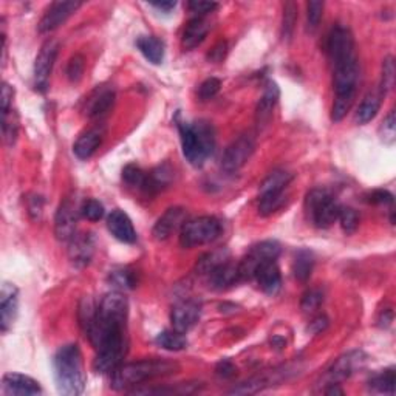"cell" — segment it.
<instances>
[{
  "instance_id": "11a10c76",
  "label": "cell",
  "mask_w": 396,
  "mask_h": 396,
  "mask_svg": "<svg viewBox=\"0 0 396 396\" xmlns=\"http://www.w3.org/2000/svg\"><path fill=\"white\" fill-rule=\"evenodd\" d=\"M150 5H152L154 8L160 10V11L171 12L175 8V6H177V2H152Z\"/></svg>"
},
{
  "instance_id": "8d00e7d4",
  "label": "cell",
  "mask_w": 396,
  "mask_h": 396,
  "mask_svg": "<svg viewBox=\"0 0 396 396\" xmlns=\"http://www.w3.org/2000/svg\"><path fill=\"white\" fill-rule=\"evenodd\" d=\"M2 132L3 140L8 146H12L17 140L19 134V116L14 110H8L2 113Z\"/></svg>"
},
{
  "instance_id": "277c9868",
  "label": "cell",
  "mask_w": 396,
  "mask_h": 396,
  "mask_svg": "<svg viewBox=\"0 0 396 396\" xmlns=\"http://www.w3.org/2000/svg\"><path fill=\"white\" fill-rule=\"evenodd\" d=\"M178 130L186 160L192 166L201 167L216 149V130L212 124L205 119L196 123H180Z\"/></svg>"
},
{
  "instance_id": "7c38bea8",
  "label": "cell",
  "mask_w": 396,
  "mask_h": 396,
  "mask_svg": "<svg viewBox=\"0 0 396 396\" xmlns=\"http://www.w3.org/2000/svg\"><path fill=\"white\" fill-rule=\"evenodd\" d=\"M81 6L83 2H73V0H67V2H54L48 6L45 14L41 19L37 30L39 33H50L59 28L62 23L67 22V19L73 16Z\"/></svg>"
},
{
  "instance_id": "e0dca14e",
  "label": "cell",
  "mask_w": 396,
  "mask_h": 396,
  "mask_svg": "<svg viewBox=\"0 0 396 396\" xmlns=\"http://www.w3.org/2000/svg\"><path fill=\"white\" fill-rule=\"evenodd\" d=\"M107 226H109L112 236L118 238L119 242L129 244L136 242V231L134 228V223H132V220L124 211L113 209L109 218H107Z\"/></svg>"
},
{
  "instance_id": "6da1fadb",
  "label": "cell",
  "mask_w": 396,
  "mask_h": 396,
  "mask_svg": "<svg viewBox=\"0 0 396 396\" xmlns=\"http://www.w3.org/2000/svg\"><path fill=\"white\" fill-rule=\"evenodd\" d=\"M127 299L123 293L112 291L101 300L84 330L98 351L93 362L98 373H113L123 364L127 353Z\"/></svg>"
},
{
  "instance_id": "f1b7e54d",
  "label": "cell",
  "mask_w": 396,
  "mask_h": 396,
  "mask_svg": "<svg viewBox=\"0 0 396 396\" xmlns=\"http://www.w3.org/2000/svg\"><path fill=\"white\" fill-rule=\"evenodd\" d=\"M229 260V251L226 248L213 249L211 253H206L205 256H201L197 262V273L201 275H209L213 269L218 268L220 265H223Z\"/></svg>"
},
{
  "instance_id": "60d3db41",
  "label": "cell",
  "mask_w": 396,
  "mask_h": 396,
  "mask_svg": "<svg viewBox=\"0 0 396 396\" xmlns=\"http://www.w3.org/2000/svg\"><path fill=\"white\" fill-rule=\"evenodd\" d=\"M395 61L392 56H388V58L384 59V64H382V78H381V87L379 90L384 93H388L395 85Z\"/></svg>"
},
{
  "instance_id": "f907efd6",
  "label": "cell",
  "mask_w": 396,
  "mask_h": 396,
  "mask_svg": "<svg viewBox=\"0 0 396 396\" xmlns=\"http://www.w3.org/2000/svg\"><path fill=\"white\" fill-rule=\"evenodd\" d=\"M226 53H228V43L225 41H220L218 43H216V47L211 50L209 54H207V59L212 62H222Z\"/></svg>"
},
{
  "instance_id": "ee69618b",
  "label": "cell",
  "mask_w": 396,
  "mask_h": 396,
  "mask_svg": "<svg viewBox=\"0 0 396 396\" xmlns=\"http://www.w3.org/2000/svg\"><path fill=\"white\" fill-rule=\"evenodd\" d=\"M85 68V61L81 54H74L67 65V76L72 83H78V81L83 78Z\"/></svg>"
},
{
  "instance_id": "9c48e42d",
  "label": "cell",
  "mask_w": 396,
  "mask_h": 396,
  "mask_svg": "<svg viewBox=\"0 0 396 396\" xmlns=\"http://www.w3.org/2000/svg\"><path fill=\"white\" fill-rule=\"evenodd\" d=\"M256 141L251 135H242L237 140L232 141L228 147H226L225 154L222 156V167L223 171L228 174L237 172L238 169H242L247 161L251 158V155L254 154Z\"/></svg>"
},
{
  "instance_id": "7402d4cb",
  "label": "cell",
  "mask_w": 396,
  "mask_h": 396,
  "mask_svg": "<svg viewBox=\"0 0 396 396\" xmlns=\"http://www.w3.org/2000/svg\"><path fill=\"white\" fill-rule=\"evenodd\" d=\"M113 104H115V92L107 87H101V89L98 87L87 101L85 115L89 118H101L112 110Z\"/></svg>"
},
{
  "instance_id": "4316f807",
  "label": "cell",
  "mask_w": 396,
  "mask_h": 396,
  "mask_svg": "<svg viewBox=\"0 0 396 396\" xmlns=\"http://www.w3.org/2000/svg\"><path fill=\"white\" fill-rule=\"evenodd\" d=\"M136 47L149 62L158 65L165 59V42L155 36H141L136 39Z\"/></svg>"
},
{
  "instance_id": "ffe728a7",
  "label": "cell",
  "mask_w": 396,
  "mask_h": 396,
  "mask_svg": "<svg viewBox=\"0 0 396 396\" xmlns=\"http://www.w3.org/2000/svg\"><path fill=\"white\" fill-rule=\"evenodd\" d=\"M279 98H280V90L278 84L269 81L265 87V92H263V96L260 98L256 109V123L260 129L265 127V125H268V123L271 121L273 110L274 107L278 105Z\"/></svg>"
},
{
  "instance_id": "bcb514c9",
  "label": "cell",
  "mask_w": 396,
  "mask_h": 396,
  "mask_svg": "<svg viewBox=\"0 0 396 396\" xmlns=\"http://www.w3.org/2000/svg\"><path fill=\"white\" fill-rule=\"evenodd\" d=\"M395 134H396V121H395V110H392L381 125V138L386 143L390 144L395 141Z\"/></svg>"
},
{
  "instance_id": "f35d334b",
  "label": "cell",
  "mask_w": 396,
  "mask_h": 396,
  "mask_svg": "<svg viewBox=\"0 0 396 396\" xmlns=\"http://www.w3.org/2000/svg\"><path fill=\"white\" fill-rule=\"evenodd\" d=\"M324 302V293L317 290V288H313V290H308L300 300V308L305 314H313L316 313L320 305Z\"/></svg>"
},
{
  "instance_id": "8fae6325",
  "label": "cell",
  "mask_w": 396,
  "mask_h": 396,
  "mask_svg": "<svg viewBox=\"0 0 396 396\" xmlns=\"http://www.w3.org/2000/svg\"><path fill=\"white\" fill-rule=\"evenodd\" d=\"M78 211L72 198H65L58 207L54 217V236L59 242H70L76 234Z\"/></svg>"
},
{
  "instance_id": "d590c367",
  "label": "cell",
  "mask_w": 396,
  "mask_h": 396,
  "mask_svg": "<svg viewBox=\"0 0 396 396\" xmlns=\"http://www.w3.org/2000/svg\"><path fill=\"white\" fill-rule=\"evenodd\" d=\"M395 382H396V376H395V370L388 368L381 372L379 375L373 376L370 379V387L373 388L375 392L378 393H384V395H393L395 393Z\"/></svg>"
},
{
  "instance_id": "ac0fdd59",
  "label": "cell",
  "mask_w": 396,
  "mask_h": 396,
  "mask_svg": "<svg viewBox=\"0 0 396 396\" xmlns=\"http://www.w3.org/2000/svg\"><path fill=\"white\" fill-rule=\"evenodd\" d=\"M186 223V211L183 207H171L165 212L158 222L154 226V237L156 240H166L175 231L181 229Z\"/></svg>"
},
{
  "instance_id": "83f0119b",
  "label": "cell",
  "mask_w": 396,
  "mask_h": 396,
  "mask_svg": "<svg viewBox=\"0 0 396 396\" xmlns=\"http://www.w3.org/2000/svg\"><path fill=\"white\" fill-rule=\"evenodd\" d=\"M209 31V25L203 17H194L187 22L183 33V47L186 50H192L198 47Z\"/></svg>"
},
{
  "instance_id": "9a60e30c",
  "label": "cell",
  "mask_w": 396,
  "mask_h": 396,
  "mask_svg": "<svg viewBox=\"0 0 396 396\" xmlns=\"http://www.w3.org/2000/svg\"><path fill=\"white\" fill-rule=\"evenodd\" d=\"M95 254V237L90 232L84 234H74L70 240V248H68V257L76 268H84L92 262V257Z\"/></svg>"
},
{
  "instance_id": "4fadbf2b",
  "label": "cell",
  "mask_w": 396,
  "mask_h": 396,
  "mask_svg": "<svg viewBox=\"0 0 396 396\" xmlns=\"http://www.w3.org/2000/svg\"><path fill=\"white\" fill-rule=\"evenodd\" d=\"M364 364H366V355L362 351H348V353L337 357L336 362L330 367L325 379L329 381V384H337L339 381L347 379L351 375H355L357 370H361Z\"/></svg>"
},
{
  "instance_id": "30bf717a",
  "label": "cell",
  "mask_w": 396,
  "mask_h": 396,
  "mask_svg": "<svg viewBox=\"0 0 396 396\" xmlns=\"http://www.w3.org/2000/svg\"><path fill=\"white\" fill-rule=\"evenodd\" d=\"M59 53V43L54 39H48L43 43L39 54L34 62V87L37 92H45L48 89L50 76H52L56 58Z\"/></svg>"
},
{
  "instance_id": "7bdbcfd3",
  "label": "cell",
  "mask_w": 396,
  "mask_h": 396,
  "mask_svg": "<svg viewBox=\"0 0 396 396\" xmlns=\"http://www.w3.org/2000/svg\"><path fill=\"white\" fill-rule=\"evenodd\" d=\"M81 213H83L87 220H90V222H98V220L104 217V206L101 205L98 200L90 198L81 207Z\"/></svg>"
},
{
  "instance_id": "4dcf8cb0",
  "label": "cell",
  "mask_w": 396,
  "mask_h": 396,
  "mask_svg": "<svg viewBox=\"0 0 396 396\" xmlns=\"http://www.w3.org/2000/svg\"><path fill=\"white\" fill-rule=\"evenodd\" d=\"M293 175L286 171H282V169H278V171H273L268 177L263 180V183L260 185V194L263 192H280L285 191L288 185L291 183Z\"/></svg>"
},
{
  "instance_id": "d6a6232c",
  "label": "cell",
  "mask_w": 396,
  "mask_h": 396,
  "mask_svg": "<svg viewBox=\"0 0 396 396\" xmlns=\"http://www.w3.org/2000/svg\"><path fill=\"white\" fill-rule=\"evenodd\" d=\"M286 200L285 191L280 192H263L260 194V203H259V212L260 216H271L275 211H279L284 206Z\"/></svg>"
},
{
  "instance_id": "c3c4849f",
  "label": "cell",
  "mask_w": 396,
  "mask_h": 396,
  "mask_svg": "<svg viewBox=\"0 0 396 396\" xmlns=\"http://www.w3.org/2000/svg\"><path fill=\"white\" fill-rule=\"evenodd\" d=\"M368 201L373 205H392L393 203V196L388 191H373L368 196Z\"/></svg>"
},
{
  "instance_id": "3957f363",
  "label": "cell",
  "mask_w": 396,
  "mask_h": 396,
  "mask_svg": "<svg viewBox=\"0 0 396 396\" xmlns=\"http://www.w3.org/2000/svg\"><path fill=\"white\" fill-rule=\"evenodd\" d=\"M180 367L177 362L169 359H143L136 362L121 364L112 375L113 390H130V387L141 386L143 382L172 375Z\"/></svg>"
},
{
  "instance_id": "f5cc1de1",
  "label": "cell",
  "mask_w": 396,
  "mask_h": 396,
  "mask_svg": "<svg viewBox=\"0 0 396 396\" xmlns=\"http://www.w3.org/2000/svg\"><path fill=\"white\" fill-rule=\"evenodd\" d=\"M326 326H329V319L325 316H317L316 319H313L310 325H308V331L314 333V335H317V333L324 331Z\"/></svg>"
},
{
  "instance_id": "d4e9b609",
  "label": "cell",
  "mask_w": 396,
  "mask_h": 396,
  "mask_svg": "<svg viewBox=\"0 0 396 396\" xmlns=\"http://www.w3.org/2000/svg\"><path fill=\"white\" fill-rule=\"evenodd\" d=\"M101 143H103V130L99 127L92 129L78 138V141L73 146V152L79 160H89L96 152Z\"/></svg>"
},
{
  "instance_id": "484cf974",
  "label": "cell",
  "mask_w": 396,
  "mask_h": 396,
  "mask_svg": "<svg viewBox=\"0 0 396 396\" xmlns=\"http://www.w3.org/2000/svg\"><path fill=\"white\" fill-rule=\"evenodd\" d=\"M386 95L382 93L379 89L378 90H373V92H368L366 96H364L362 103L359 105V109L356 112V123L357 124H367L372 121V119L378 115V112L381 109V104H382V98Z\"/></svg>"
},
{
  "instance_id": "9f6ffc18",
  "label": "cell",
  "mask_w": 396,
  "mask_h": 396,
  "mask_svg": "<svg viewBox=\"0 0 396 396\" xmlns=\"http://www.w3.org/2000/svg\"><path fill=\"white\" fill-rule=\"evenodd\" d=\"M392 320H393V313H392V310L388 311V316H386V310L381 313V317H379V326H382V329H384V326H388L392 324Z\"/></svg>"
},
{
  "instance_id": "e575fe53",
  "label": "cell",
  "mask_w": 396,
  "mask_h": 396,
  "mask_svg": "<svg viewBox=\"0 0 396 396\" xmlns=\"http://www.w3.org/2000/svg\"><path fill=\"white\" fill-rule=\"evenodd\" d=\"M110 284L118 290H134L138 284L136 274L129 268H121L112 271L109 275Z\"/></svg>"
},
{
  "instance_id": "7dc6e473",
  "label": "cell",
  "mask_w": 396,
  "mask_h": 396,
  "mask_svg": "<svg viewBox=\"0 0 396 396\" xmlns=\"http://www.w3.org/2000/svg\"><path fill=\"white\" fill-rule=\"evenodd\" d=\"M189 10L192 12H196L197 17H203L207 12H212L213 10H217V3L213 2H189Z\"/></svg>"
},
{
  "instance_id": "836d02e7",
  "label": "cell",
  "mask_w": 396,
  "mask_h": 396,
  "mask_svg": "<svg viewBox=\"0 0 396 396\" xmlns=\"http://www.w3.org/2000/svg\"><path fill=\"white\" fill-rule=\"evenodd\" d=\"M123 180H124L125 185H129L132 187H136V189L146 192L149 174L144 172L143 169L138 167L136 165H127L123 169Z\"/></svg>"
},
{
  "instance_id": "52a82bcc",
  "label": "cell",
  "mask_w": 396,
  "mask_h": 396,
  "mask_svg": "<svg viewBox=\"0 0 396 396\" xmlns=\"http://www.w3.org/2000/svg\"><path fill=\"white\" fill-rule=\"evenodd\" d=\"M280 256V244L278 242L267 240L254 244L249 253L243 257L238 263V271H240L242 280H251L262 265L269 262H275Z\"/></svg>"
},
{
  "instance_id": "ab89813d",
  "label": "cell",
  "mask_w": 396,
  "mask_h": 396,
  "mask_svg": "<svg viewBox=\"0 0 396 396\" xmlns=\"http://www.w3.org/2000/svg\"><path fill=\"white\" fill-rule=\"evenodd\" d=\"M337 220L341 222L345 234H353L357 229V225H359V217H357V212L353 207H341Z\"/></svg>"
},
{
  "instance_id": "816d5d0a",
  "label": "cell",
  "mask_w": 396,
  "mask_h": 396,
  "mask_svg": "<svg viewBox=\"0 0 396 396\" xmlns=\"http://www.w3.org/2000/svg\"><path fill=\"white\" fill-rule=\"evenodd\" d=\"M12 96H14V89H12L8 83H3L2 84V99H0V103H2V113L11 110Z\"/></svg>"
},
{
  "instance_id": "1f68e13d",
  "label": "cell",
  "mask_w": 396,
  "mask_h": 396,
  "mask_svg": "<svg viewBox=\"0 0 396 396\" xmlns=\"http://www.w3.org/2000/svg\"><path fill=\"white\" fill-rule=\"evenodd\" d=\"M313 267H314L313 254L308 249H300L293 263L294 278L300 282H306L313 273Z\"/></svg>"
},
{
  "instance_id": "7a4b0ae2",
  "label": "cell",
  "mask_w": 396,
  "mask_h": 396,
  "mask_svg": "<svg viewBox=\"0 0 396 396\" xmlns=\"http://www.w3.org/2000/svg\"><path fill=\"white\" fill-rule=\"evenodd\" d=\"M54 381L58 392L65 396H78L84 392L85 373L83 355L76 344L61 347L53 357Z\"/></svg>"
},
{
  "instance_id": "8992f818",
  "label": "cell",
  "mask_w": 396,
  "mask_h": 396,
  "mask_svg": "<svg viewBox=\"0 0 396 396\" xmlns=\"http://www.w3.org/2000/svg\"><path fill=\"white\" fill-rule=\"evenodd\" d=\"M222 232V225H220L216 217H197L181 226L180 229V243L185 248L201 247V244L211 243L216 240Z\"/></svg>"
},
{
  "instance_id": "ba28073f",
  "label": "cell",
  "mask_w": 396,
  "mask_h": 396,
  "mask_svg": "<svg viewBox=\"0 0 396 396\" xmlns=\"http://www.w3.org/2000/svg\"><path fill=\"white\" fill-rule=\"evenodd\" d=\"M326 53H329L331 64L355 58V39L347 27L337 23L331 28L329 39H326Z\"/></svg>"
},
{
  "instance_id": "5bb4252c",
  "label": "cell",
  "mask_w": 396,
  "mask_h": 396,
  "mask_svg": "<svg viewBox=\"0 0 396 396\" xmlns=\"http://www.w3.org/2000/svg\"><path fill=\"white\" fill-rule=\"evenodd\" d=\"M201 317V305L197 300H181L172 308L171 320L175 330L186 333L196 326Z\"/></svg>"
},
{
  "instance_id": "d6986e66",
  "label": "cell",
  "mask_w": 396,
  "mask_h": 396,
  "mask_svg": "<svg viewBox=\"0 0 396 396\" xmlns=\"http://www.w3.org/2000/svg\"><path fill=\"white\" fill-rule=\"evenodd\" d=\"M17 288L11 284H3L2 298H0V326L2 331H8L17 316Z\"/></svg>"
},
{
  "instance_id": "db71d44e",
  "label": "cell",
  "mask_w": 396,
  "mask_h": 396,
  "mask_svg": "<svg viewBox=\"0 0 396 396\" xmlns=\"http://www.w3.org/2000/svg\"><path fill=\"white\" fill-rule=\"evenodd\" d=\"M236 373V367L232 366L229 361H222L217 366V375L223 376V378H231Z\"/></svg>"
},
{
  "instance_id": "f546056e",
  "label": "cell",
  "mask_w": 396,
  "mask_h": 396,
  "mask_svg": "<svg viewBox=\"0 0 396 396\" xmlns=\"http://www.w3.org/2000/svg\"><path fill=\"white\" fill-rule=\"evenodd\" d=\"M155 342L158 344L161 348L169 351H181L187 347V339L185 336V333H181L175 329L161 331L160 335L156 336Z\"/></svg>"
},
{
  "instance_id": "5b68a950",
  "label": "cell",
  "mask_w": 396,
  "mask_h": 396,
  "mask_svg": "<svg viewBox=\"0 0 396 396\" xmlns=\"http://www.w3.org/2000/svg\"><path fill=\"white\" fill-rule=\"evenodd\" d=\"M305 211L308 220L316 226V228L325 229L336 222L339 217V206L335 197L325 189H313L306 194L305 198Z\"/></svg>"
},
{
  "instance_id": "603a6c76",
  "label": "cell",
  "mask_w": 396,
  "mask_h": 396,
  "mask_svg": "<svg viewBox=\"0 0 396 396\" xmlns=\"http://www.w3.org/2000/svg\"><path fill=\"white\" fill-rule=\"evenodd\" d=\"M207 278H209V285L213 290H226V288H231L238 284V282H242L238 263L236 265L231 260L213 269Z\"/></svg>"
},
{
  "instance_id": "f6af8a7d",
  "label": "cell",
  "mask_w": 396,
  "mask_h": 396,
  "mask_svg": "<svg viewBox=\"0 0 396 396\" xmlns=\"http://www.w3.org/2000/svg\"><path fill=\"white\" fill-rule=\"evenodd\" d=\"M220 87H222L220 79H217V78L206 79L205 83L198 87V98L201 101H207V99L213 98L220 92Z\"/></svg>"
},
{
  "instance_id": "44dd1931",
  "label": "cell",
  "mask_w": 396,
  "mask_h": 396,
  "mask_svg": "<svg viewBox=\"0 0 396 396\" xmlns=\"http://www.w3.org/2000/svg\"><path fill=\"white\" fill-rule=\"evenodd\" d=\"M288 372H280V370H271L269 373L265 375H257L253 378L242 382L240 386H237L229 392L231 395H254L262 392L263 388H267L269 386H274L275 382H280L285 378Z\"/></svg>"
},
{
  "instance_id": "b9f144b4",
  "label": "cell",
  "mask_w": 396,
  "mask_h": 396,
  "mask_svg": "<svg viewBox=\"0 0 396 396\" xmlns=\"http://www.w3.org/2000/svg\"><path fill=\"white\" fill-rule=\"evenodd\" d=\"M322 14H324V2H320V0H313V2L306 5V21L310 31H314L319 27Z\"/></svg>"
},
{
  "instance_id": "681fc988",
  "label": "cell",
  "mask_w": 396,
  "mask_h": 396,
  "mask_svg": "<svg viewBox=\"0 0 396 396\" xmlns=\"http://www.w3.org/2000/svg\"><path fill=\"white\" fill-rule=\"evenodd\" d=\"M43 209V200L39 196H33L28 198V212L33 220H39Z\"/></svg>"
},
{
  "instance_id": "2e32d148",
  "label": "cell",
  "mask_w": 396,
  "mask_h": 396,
  "mask_svg": "<svg viewBox=\"0 0 396 396\" xmlns=\"http://www.w3.org/2000/svg\"><path fill=\"white\" fill-rule=\"evenodd\" d=\"M2 392L8 396H34L41 395L39 382L21 373H6L2 379Z\"/></svg>"
},
{
  "instance_id": "74e56055",
  "label": "cell",
  "mask_w": 396,
  "mask_h": 396,
  "mask_svg": "<svg viewBox=\"0 0 396 396\" xmlns=\"http://www.w3.org/2000/svg\"><path fill=\"white\" fill-rule=\"evenodd\" d=\"M298 22V6L296 3L288 2L284 5V22H282V37L286 41L291 39L294 25Z\"/></svg>"
},
{
  "instance_id": "6f0895ef",
  "label": "cell",
  "mask_w": 396,
  "mask_h": 396,
  "mask_svg": "<svg viewBox=\"0 0 396 396\" xmlns=\"http://www.w3.org/2000/svg\"><path fill=\"white\" fill-rule=\"evenodd\" d=\"M326 395H344L342 388H339V384H329V387L325 388Z\"/></svg>"
},
{
  "instance_id": "cb8c5ba5",
  "label": "cell",
  "mask_w": 396,
  "mask_h": 396,
  "mask_svg": "<svg viewBox=\"0 0 396 396\" xmlns=\"http://www.w3.org/2000/svg\"><path fill=\"white\" fill-rule=\"evenodd\" d=\"M254 279H257V284L262 288V291L269 294V296H274V294L280 291L282 275L275 262H269L262 265L257 269Z\"/></svg>"
}]
</instances>
